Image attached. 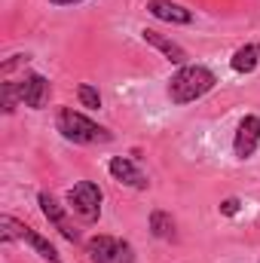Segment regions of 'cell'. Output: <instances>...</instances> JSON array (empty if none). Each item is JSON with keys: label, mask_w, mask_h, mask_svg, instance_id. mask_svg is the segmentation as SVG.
Returning a JSON list of instances; mask_svg holds the SVG:
<instances>
[{"label": "cell", "mask_w": 260, "mask_h": 263, "mask_svg": "<svg viewBox=\"0 0 260 263\" xmlns=\"http://www.w3.org/2000/svg\"><path fill=\"white\" fill-rule=\"evenodd\" d=\"M217 86V77L214 70L205 65H184L178 67L169 80V98L172 104H190V101H199L202 95H208L211 89Z\"/></svg>", "instance_id": "6da1fadb"}, {"label": "cell", "mask_w": 260, "mask_h": 263, "mask_svg": "<svg viewBox=\"0 0 260 263\" xmlns=\"http://www.w3.org/2000/svg\"><path fill=\"white\" fill-rule=\"evenodd\" d=\"M55 129L62 132V138L70 141V144H107V141H114V135L104 126H98L95 120H89L86 114H80L73 107H59Z\"/></svg>", "instance_id": "7a4b0ae2"}, {"label": "cell", "mask_w": 260, "mask_h": 263, "mask_svg": "<svg viewBox=\"0 0 260 263\" xmlns=\"http://www.w3.org/2000/svg\"><path fill=\"white\" fill-rule=\"evenodd\" d=\"M0 227H3V242L9 245L12 239H18V242H25V245H31L43 260L49 263H62V254L55 251V245L46 239V236H40L34 227H28V223H22V220H15L12 214H3L0 217Z\"/></svg>", "instance_id": "3957f363"}, {"label": "cell", "mask_w": 260, "mask_h": 263, "mask_svg": "<svg viewBox=\"0 0 260 263\" xmlns=\"http://www.w3.org/2000/svg\"><path fill=\"white\" fill-rule=\"evenodd\" d=\"M101 202H104V193L98 184L92 181H77L70 190H67V208L70 214H77L83 223H95L101 217Z\"/></svg>", "instance_id": "277c9868"}, {"label": "cell", "mask_w": 260, "mask_h": 263, "mask_svg": "<svg viewBox=\"0 0 260 263\" xmlns=\"http://www.w3.org/2000/svg\"><path fill=\"white\" fill-rule=\"evenodd\" d=\"M86 254L92 263H135V248L117 236H95L86 242Z\"/></svg>", "instance_id": "5b68a950"}, {"label": "cell", "mask_w": 260, "mask_h": 263, "mask_svg": "<svg viewBox=\"0 0 260 263\" xmlns=\"http://www.w3.org/2000/svg\"><path fill=\"white\" fill-rule=\"evenodd\" d=\"M37 205H40V211H43V217L65 236L67 242H80V233H77V227H73V220H70V208L62 205L59 199L52 196V193H40L37 196Z\"/></svg>", "instance_id": "8992f818"}, {"label": "cell", "mask_w": 260, "mask_h": 263, "mask_svg": "<svg viewBox=\"0 0 260 263\" xmlns=\"http://www.w3.org/2000/svg\"><path fill=\"white\" fill-rule=\"evenodd\" d=\"M18 98L25 107L31 110H43L52 98V83L43 77V73H25L18 80Z\"/></svg>", "instance_id": "52a82bcc"}, {"label": "cell", "mask_w": 260, "mask_h": 263, "mask_svg": "<svg viewBox=\"0 0 260 263\" xmlns=\"http://www.w3.org/2000/svg\"><path fill=\"white\" fill-rule=\"evenodd\" d=\"M107 172H110V178L114 181H120L123 187H132V190H147V175L138 168V162L129 159V156H114L110 162H107Z\"/></svg>", "instance_id": "ba28073f"}, {"label": "cell", "mask_w": 260, "mask_h": 263, "mask_svg": "<svg viewBox=\"0 0 260 263\" xmlns=\"http://www.w3.org/2000/svg\"><path fill=\"white\" fill-rule=\"evenodd\" d=\"M257 147H260V117L248 114V117L239 123V129H236L233 150H236V156H239V159H248V156H254V150H257Z\"/></svg>", "instance_id": "9c48e42d"}, {"label": "cell", "mask_w": 260, "mask_h": 263, "mask_svg": "<svg viewBox=\"0 0 260 263\" xmlns=\"http://www.w3.org/2000/svg\"><path fill=\"white\" fill-rule=\"evenodd\" d=\"M141 40L147 43V46H153V49H159L172 65L184 67L187 65V49L181 46V43H175V40H169L165 34H159V31H153V28H144L141 31Z\"/></svg>", "instance_id": "30bf717a"}, {"label": "cell", "mask_w": 260, "mask_h": 263, "mask_svg": "<svg viewBox=\"0 0 260 263\" xmlns=\"http://www.w3.org/2000/svg\"><path fill=\"white\" fill-rule=\"evenodd\" d=\"M147 12L159 22H169V25H190L193 22V9H187L175 0H147Z\"/></svg>", "instance_id": "8fae6325"}, {"label": "cell", "mask_w": 260, "mask_h": 263, "mask_svg": "<svg viewBox=\"0 0 260 263\" xmlns=\"http://www.w3.org/2000/svg\"><path fill=\"white\" fill-rule=\"evenodd\" d=\"M260 65V43H245V46H239L236 52H233V59H230V67L236 70V73H254Z\"/></svg>", "instance_id": "7c38bea8"}, {"label": "cell", "mask_w": 260, "mask_h": 263, "mask_svg": "<svg viewBox=\"0 0 260 263\" xmlns=\"http://www.w3.org/2000/svg\"><path fill=\"white\" fill-rule=\"evenodd\" d=\"M150 233H153L156 239H162V242H172V239H178L175 217H172L169 211H162V208L150 211Z\"/></svg>", "instance_id": "4fadbf2b"}, {"label": "cell", "mask_w": 260, "mask_h": 263, "mask_svg": "<svg viewBox=\"0 0 260 263\" xmlns=\"http://www.w3.org/2000/svg\"><path fill=\"white\" fill-rule=\"evenodd\" d=\"M77 98H80V104L89 107V110H98V107H101V92H98L92 83H80V86H77Z\"/></svg>", "instance_id": "5bb4252c"}, {"label": "cell", "mask_w": 260, "mask_h": 263, "mask_svg": "<svg viewBox=\"0 0 260 263\" xmlns=\"http://www.w3.org/2000/svg\"><path fill=\"white\" fill-rule=\"evenodd\" d=\"M0 92H3V114L9 117V114L15 110V104H22V98H18V83H15V80H6V83L0 86Z\"/></svg>", "instance_id": "9a60e30c"}, {"label": "cell", "mask_w": 260, "mask_h": 263, "mask_svg": "<svg viewBox=\"0 0 260 263\" xmlns=\"http://www.w3.org/2000/svg\"><path fill=\"white\" fill-rule=\"evenodd\" d=\"M239 208H242V202H239L236 196H230V199H224V202H220V214H224V217H236V214H239Z\"/></svg>", "instance_id": "2e32d148"}, {"label": "cell", "mask_w": 260, "mask_h": 263, "mask_svg": "<svg viewBox=\"0 0 260 263\" xmlns=\"http://www.w3.org/2000/svg\"><path fill=\"white\" fill-rule=\"evenodd\" d=\"M49 3H55V6H73V3H83V0H49Z\"/></svg>", "instance_id": "e0dca14e"}]
</instances>
